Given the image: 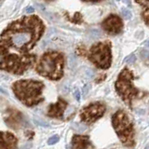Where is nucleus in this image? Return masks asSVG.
I'll list each match as a JSON object with an SVG mask.
<instances>
[{"instance_id":"39448f33","label":"nucleus","mask_w":149,"mask_h":149,"mask_svg":"<svg viewBox=\"0 0 149 149\" xmlns=\"http://www.w3.org/2000/svg\"><path fill=\"white\" fill-rule=\"evenodd\" d=\"M112 124L119 140L125 146H134V129L130 116L124 110H118L112 116Z\"/></svg>"},{"instance_id":"393cba45","label":"nucleus","mask_w":149,"mask_h":149,"mask_svg":"<svg viewBox=\"0 0 149 149\" xmlns=\"http://www.w3.org/2000/svg\"><path fill=\"white\" fill-rule=\"evenodd\" d=\"M84 2H100L102 0H82Z\"/></svg>"},{"instance_id":"0eeeda50","label":"nucleus","mask_w":149,"mask_h":149,"mask_svg":"<svg viewBox=\"0 0 149 149\" xmlns=\"http://www.w3.org/2000/svg\"><path fill=\"white\" fill-rule=\"evenodd\" d=\"M88 59L96 67L108 69L112 61L110 42L104 41L93 45L88 52Z\"/></svg>"},{"instance_id":"6e6552de","label":"nucleus","mask_w":149,"mask_h":149,"mask_svg":"<svg viewBox=\"0 0 149 149\" xmlns=\"http://www.w3.org/2000/svg\"><path fill=\"white\" fill-rule=\"evenodd\" d=\"M105 105L101 102H92L81 110L80 118L85 123L91 124L95 122L104 116L105 112Z\"/></svg>"},{"instance_id":"412c9836","label":"nucleus","mask_w":149,"mask_h":149,"mask_svg":"<svg viewBox=\"0 0 149 149\" xmlns=\"http://www.w3.org/2000/svg\"><path fill=\"white\" fill-rule=\"evenodd\" d=\"M74 97H76L77 102L80 101V92H79L78 90H76V91H74Z\"/></svg>"},{"instance_id":"ddd939ff","label":"nucleus","mask_w":149,"mask_h":149,"mask_svg":"<svg viewBox=\"0 0 149 149\" xmlns=\"http://www.w3.org/2000/svg\"><path fill=\"white\" fill-rule=\"evenodd\" d=\"M33 120H34V122H35L37 126H40V127H43V128H48V127H49V122H47L46 120L42 119V118H36V116H34V118H33Z\"/></svg>"},{"instance_id":"20e7f679","label":"nucleus","mask_w":149,"mask_h":149,"mask_svg":"<svg viewBox=\"0 0 149 149\" xmlns=\"http://www.w3.org/2000/svg\"><path fill=\"white\" fill-rule=\"evenodd\" d=\"M63 55L57 51H48L41 56L36 72L51 80H59L63 74Z\"/></svg>"},{"instance_id":"9b49d317","label":"nucleus","mask_w":149,"mask_h":149,"mask_svg":"<svg viewBox=\"0 0 149 149\" xmlns=\"http://www.w3.org/2000/svg\"><path fill=\"white\" fill-rule=\"evenodd\" d=\"M17 138L10 132H0V148H15Z\"/></svg>"},{"instance_id":"aec40b11","label":"nucleus","mask_w":149,"mask_h":149,"mask_svg":"<svg viewBox=\"0 0 149 149\" xmlns=\"http://www.w3.org/2000/svg\"><path fill=\"white\" fill-rule=\"evenodd\" d=\"M149 0H136V2L140 5H142V6H144L146 8H148V2Z\"/></svg>"},{"instance_id":"4468645a","label":"nucleus","mask_w":149,"mask_h":149,"mask_svg":"<svg viewBox=\"0 0 149 149\" xmlns=\"http://www.w3.org/2000/svg\"><path fill=\"white\" fill-rule=\"evenodd\" d=\"M122 15L124 16L125 19H127V20H130V19L132 18V14L130 12V9H128V8L122 9Z\"/></svg>"},{"instance_id":"1a4fd4ad","label":"nucleus","mask_w":149,"mask_h":149,"mask_svg":"<svg viewBox=\"0 0 149 149\" xmlns=\"http://www.w3.org/2000/svg\"><path fill=\"white\" fill-rule=\"evenodd\" d=\"M102 27L104 30L108 33L109 35H118L123 29V22L122 20L118 15H109L105 20L102 22Z\"/></svg>"},{"instance_id":"7ed1b4c3","label":"nucleus","mask_w":149,"mask_h":149,"mask_svg":"<svg viewBox=\"0 0 149 149\" xmlns=\"http://www.w3.org/2000/svg\"><path fill=\"white\" fill-rule=\"evenodd\" d=\"M44 84L33 79H24L13 83L12 90L19 101L26 106H34L44 100L42 91Z\"/></svg>"},{"instance_id":"a878e982","label":"nucleus","mask_w":149,"mask_h":149,"mask_svg":"<svg viewBox=\"0 0 149 149\" xmlns=\"http://www.w3.org/2000/svg\"><path fill=\"white\" fill-rule=\"evenodd\" d=\"M0 91H1V92H3V93H4V94H7V92H6V91H5L3 90V88H0Z\"/></svg>"},{"instance_id":"5701e85b","label":"nucleus","mask_w":149,"mask_h":149,"mask_svg":"<svg viewBox=\"0 0 149 149\" xmlns=\"http://www.w3.org/2000/svg\"><path fill=\"white\" fill-rule=\"evenodd\" d=\"M35 11V9H34V8H33V7H28L27 8V9H26V12L27 13H33V12H34Z\"/></svg>"},{"instance_id":"2eb2a0df","label":"nucleus","mask_w":149,"mask_h":149,"mask_svg":"<svg viewBox=\"0 0 149 149\" xmlns=\"http://www.w3.org/2000/svg\"><path fill=\"white\" fill-rule=\"evenodd\" d=\"M74 130H77V132H84V130H87L86 126L81 124V123H74Z\"/></svg>"},{"instance_id":"a211bd4d","label":"nucleus","mask_w":149,"mask_h":149,"mask_svg":"<svg viewBox=\"0 0 149 149\" xmlns=\"http://www.w3.org/2000/svg\"><path fill=\"white\" fill-rule=\"evenodd\" d=\"M142 17H143V21H144V23L147 25L148 24V8H144V10L142 13Z\"/></svg>"},{"instance_id":"f03ea898","label":"nucleus","mask_w":149,"mask_h":149,"mask_svg":"<svg viewBox=\"0 0 149 149\" xmlns=\"http://www.w3.org/2000/svg\"><path fill=\"white\" fill-rule=\"evenodd\" d=\"M35 61L36 55L16 53L0 45V70L22 74L32 66Z\"/></svg>"},{"instance_id":"9d476101","label":"nucleus","mask_w":149,"mask_h":149,"mask_svg":"<svg viewBox=\"0 0 149 149\" xmlns=\"http://www.w3.org/2000/svg\"><path fill=\"white\" fill-rule=\"evenodd\" d=\"M66 107H67V102L63 99H62V98H60L56 104L49 105L48 109V116H50V118H62Z\"/></svg>"},{"instance_id":"f8f14e48","label":"nucleus","mask_w":149,"mask_h":149,"mask_svg":"<svg viewBox=\"0 0 149 149\" xmlns=\"http://www.w3.org/2000/svg\"><path fill=\"white\" fill-rule=\"evenodd\" d=\"M72 146L74 148H91L93 147L88 136L74 135L72 139Z\"/></svg>"},{"instance_id":"423d86ee","label":"nucleus","mask_w":149,"mask_h":149,"mask_svg":"<svg viewBox=\"0 0 149 149\" xmlns=\"http://www.w3.org/2000/svg\"><path fill=\"white\" fill-rule=\"evenodd\" d=\"M134 76L132 72L128 68H124L116 81V91L121 99L129 107L132 108V100L138 95L139 91L133 86L132 80Z\"/></svg>"},{"instance_id":"b1692460","label":"nucleus","mask_w":149,"mask_h":149,"mask_svg":"<svg viewBox=\"0 0 149 149\" xmlns=\"http://www.w3.org/2000/svg\"><path fill=\"white\" fill-rule=\"evenodd\" d=\"M93 74H94V72H93L92 70H91V69H88V77H91L93 76Z\"/></svg>"},{"instance_id":"bb28decb","label":"nucleus","mask_w":149,"mask_h":149,"mask_svg":"<svg viewBox=\"0 0 149 149\" xmlns=\"http://www.w3.org/2000/svg\"><path fill=\"white\" fill-rule=\"evenodd\" d=\"M125 3H126V4H128V5H130V0H125Z\"/></svg>"},{"instance_id":"4be33fe9","label":"nucleus","mask_w":149,"mask_h":149,"mask_svg":"<svg viewBox=\"0 0 149 149\" xmlns=\"http://www.w3.org/2000/svg\"><path fill=\"white\" fill-rule=\"evenodd\" d=\"M91 87H90V85H87V86H85L83 88V95H86L87 93H88V88H90Z\"/></svg>"},{"instance_id":"dca6fc26","label":"nucleus","mask_w":149,"mask_h":149,"mask_svg":"<svg viewBox=\"0 0 149 149\" xmlns=\"http://www.w3.org/2000/svg\"><path fill=\"white\" fill-rule=\"evenodd\" d=\"M124 61L126 63H128L129 64H132L135 61H136V56H135L134 54H130L128 56V57H126Z\"/></svg>"},{"instance_id":"f3484780","label":"nucleus","mask_w":149,"mask_h":149,"mask_svg":"<svg viewBox=\"0 0 149 149\" xmlns=\"http://www.w3.org/2000/svg\"><path fill=\"white\" fill-rule=\"evenodd\" d=\"M59 140H60V137L58 136V135H53L52 137H50L49 139V141H48V143L49 144V146H51V144H54L56 143H58L59 142Z\"/></svg>"},{"instance_id":"6ab92c4d","label":"nucleus","mask_w":149,"mask_h":149,"mask_svg":"<svg viewBox=\"0 0 149 149\" xmlns=\"http://www.w3.org/2000/svg\"><path fill=\"white\" fill-rule=\"evenodd\" d=\"M76 64H77V63H76V57H74V55H71L69 57V65L73 68V67L76 66Z\"/></svg>"},{"instance_id":"f257e3e1","label":"nucleus","mask_w":149,"mask_h":149,"mask_svg":"<svg viewBox=\"0 0 149 149\" xmlns=\"http://www.w3.org/2000/svg\"><path fill=\"white\" fill-rule=\"evenodd\" d=\"M44 28L37 16L22 17L4 30L0 36V45L14 52L26 54L42 36Z\"/></svg>"}]
</instances>
